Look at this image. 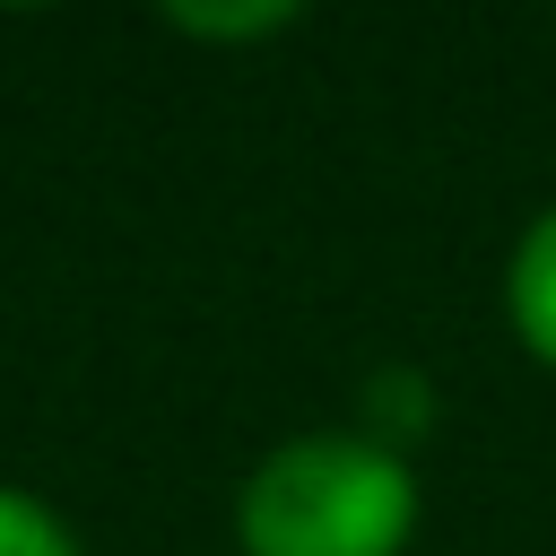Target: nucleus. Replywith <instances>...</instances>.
<instances>
[{"instance_id":"1","label":"nucleus","mask_w":556,"mask_h":556,"mask_svg":"<svg viewBox=\"0 0 556 556\" xmlns=\"http://www.w3.org/2000/svg\"><path fill=\"white\" fill-rule=\"evenodd\" d=\"M408 530H417L408 452L374 434H295L235 495L243 556H400Z\"/></svg>"},{"instance_id":"2","label":"nucleus","mask_w":556,"mask_h":556,"mask_svg":"<svg viewBox=\"0 0 556 556\" xmlns=\"http://www.w3.org/2000/svg\"><path fill=\"white\" fill-rule=\"evenodd\" d=\"M504 321H513V339H521L539 365H556V200H547V208L521 226V243H513Z\"/></svg>"},{"instance_id":"3","label":"nucleus","mask_w":556,"mask_h":556,"mask_svg":"<svg viewBox=\"0 0 556 556\" xmlns=\"http://www.w3.org/2000/svg\"><path fill=\"white\" fill-rule=\"evenodd\" d=\"M174 35H208V43H252V35H287L295 9L287 0H243V9H200V0H174L165 9Z\"/></svg>"},{"instance_id":"4","label":"nucleus","mask_w":556,"mask_h":556,"mask_svg":"<svg viewBox=\"0 0 556 556\" xmlns=\"http://www.w3.org/2000/svg\"><path fill=\"white\" fill-rule=\"evenodd\" d=\"M0 556H78V539L52 504H35L26 486H0Z\"/></svg>"},{"instance_id":"5","label":"nucleus","mask_w":556,"mask_h":556,"mask_svg":"<svg viewBox=\"0 0 556 556\" xmlns=\"http://www.w3.org/2000/svg\"><path fill=\"white\" fill-rule=\"evenodd\" d=\"M365 408H374V443H391V452H400V434H417V426H426V382L391 365V374H374V382H365Z\"/></svg>"}]
</instances>
